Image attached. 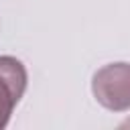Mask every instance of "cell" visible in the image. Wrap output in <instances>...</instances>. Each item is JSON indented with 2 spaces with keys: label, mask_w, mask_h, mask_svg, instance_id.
<instances>
[{
  "label": "cell",
  "mask_w": 130,
  "mask_h": 130,
  "mask_svg": "<svg viewBox=\"0 0 130 130\" xmlns=\"http://www.w3.org/2000/svg\"><path fill=\"white\" fill-rule=\"evenodd\" d=\"M95 100L112 110L126 112L130 110V65L128 63H110L93 75L91 83Z\"/></svg>",
  "instance_id": "cell-1"
},
{
  "label": "cell",
  "mask_w": 130,
  "mask_h": 130,
  "mask_svg": "<svg viewBox=\"0 0 130 130\" xmlns=\"http://www.w3.org/2000/svg\"><path fill=\"white\" fill-rule=\"evenodd\" d=\"M26 89V69L10 55L0 57V128L10 120V114Z\"/></svg>",
  "instance_id": "cell-2"
}]
</instances>
